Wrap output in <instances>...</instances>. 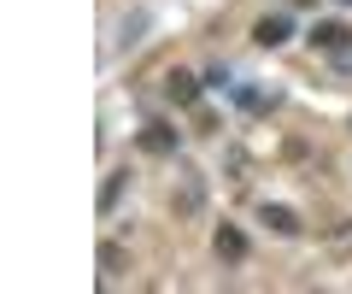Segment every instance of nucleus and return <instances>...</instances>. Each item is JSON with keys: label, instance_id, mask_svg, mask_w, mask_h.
Listing matches in <instances>:
<instances>
[{"label": "nucleus", "instance_id": "f257e3e1", "mask_svg": "<svg viewBox=\"0 0 352 294\" xmlns=\"http://www.w3.org/2000/svg\"><path fill=\"white\" fill-rule=\"evenodd\" d=\"M212 253L223 259V265H241V259H247V235H241V224H217V230H212Z\"/></svg>", "mask_w": 352, "mask_h": 294}, {"label": "nucleus", "instance_id": "f03ea898", "mask_svg": "<svg viewBox=\"0 0 352 294\" xmlns=\"http://www.w3.org/2000/svg\"><path fill=\"white\" fill-rule=\"evenodd\" d=\"M135 147H141V154H153V159H176V129L170 124H147L135 136Z\"/></svg>", "mask_w": 352, "mask_h": 294}, {"label": "nucleus", "instance_id": "7ed1b4c3", "mask_svg": "<svg viewBox=\"0 0 352 294\" xmlns=\"http://www.w3.org/2000/svg\"><path fill=\"white\" fill-rule=\"evenodd\" d=\"M200 89H206V83L188 77V71H170V77H164V101H170V106H194V101H200Z\"/></svg>", "mask_w": 352, "mask_h": 294}, {"label": "nucleus", "instance_id": "20e7f679", "mask_svg": "<svg viewBox=\"0 0 352 294\" xmlns=\"http://www.w3.org/2000/svg\"><path fill=\"white\" fill-rule=\"evenodd\" d=\"M288 36H294L288 12H270V18H258V24H252V41H258V48H282Z\"/></svg>", "mask_w": 352, "mask_h": 294}, {"label": "nucleus", "instance_id": "39448f33", "mask_svg": "<svg viewBox=\"0 0 352 294\" xmlns=\"http://www.w3.org/2000/svg\"><path fill=\"white\" fill-rule=\"evenodd\" d=\"M258 224H270V235H300V212L294 206H258Z\"/></svg>", "mask_w": 352, "mask_h": 294}, {"label": "nucleus", "instance_id": "423d86ee", "mask_svg": "<svg viewBox=\"0 0 352 294\" xmlns=\"http://www.w3.org/2000/svg\"><path fill=\"white\" fill-rule=\"evenodd\" d=\"M346 36H352L346 24L323 18V24H311V36H305V41H311V48H323V53H340V48H346Z\"/></svg>", "mask_w": 352, "mask_h": 294}, {"label": "nucleus", "instance_id": "0eeeda50", "mask_svg": "<svg viewBox=\"0 0 352 294\" xmlns=\"http://www.w3.org/2000/svg\"><path fill=\"white\" fill-rule=\"evenodd\" d=\"M200 200H206V182L188 171V182H182V194H176V212H200Z\"/></svg>", "mask_w": 352, "mask_h": 294}, {"label": "nucleus", "instance_id": "6e6552de", "mask_svg": "<svg viewBox=\"0 0 352 294\" xmlns=\"http://www.w3.org/2000/svg\"><path fill=\"white\" fill-rule=\"evenodd\" d=\"M124 182H129V171H112V177H106V189H100V212H112V206L124 200Z\"/></svg>", "mask_w": 352, "mask_h": 294}, {"label": "nucleus", "instance_id": "1a4fd4ad", "mask_svg": "<svg viewBox=\"0 0 352 294\" xmlns=\"http://www.w3.org/2000/svg\"><path fill=\"white\" fill-rule=\"evenodd\" d=\"M124 265H129V253H124V247H118V242H100V271H106V277H118Z\"/></svg>", "mask_w": 352, "mask_h": 294}, {"label": "nucleus", "instance_id": "9d476101", "mask_svg": "<svg viewBox=\"0 0 352 294\" xmlns=\"http://www.w3.org/2000/svg\"><path fill=\"white\" fill-rule=\"evenodd\" d=\"M340 6H352V0H340Z\"/></svg>", "mask_w": 352, "mask_h": 294}]
</instances>
